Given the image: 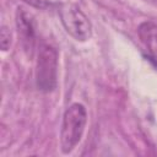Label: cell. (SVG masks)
Instances as JSON below:
<instances>
[{"label":"cell","instance_id":"4","mask_svg":"<svg viewBox=\"0 0 157 157\" xmlns=\"http://www.w3.org/2000/svg\"><path fill=\"white\" fill-rule=\"evenodd\" d=\"M16 27L25 50L31 54L36 44V21L34 16L22 6L16 11Z\"/></svg>","mask_w":157,"mask_h":157},{"label":"cell","instance_id":"1","mask_svg":"<svg viewBox=\"0 0 157 157\" xmlns=\"http://www.w3.org/2000/svg\"><path fill=\"white\" fill-rule=\"evenodd\" d=\"M87 123V112L81 103H72L63 115L60 146L63 153H70L81 141Z\"/></svg>","mask_w":157,"mask_h":157},{"label":"cell","instance_id":"5","mask_svg":"<svg viewBox=\"0 0 157 157\" xmlns=\"http://www.w3.org/2000/svg\"><path fill=\"white\" fill-rule=\"evenodd\" d=\"M137 34L150 54L157 59V23L145 21L137 27Z\"/></svg>","mask_w":157,"mask_h":157},{"label":"cell","instance_id":"2","mask_svg":"<svg viewBox=\"0 0 157 157\" xmlns=\"http://www.w3.org/2000/svg\"><path fill=\"white\" fill-rule=\"evenodd\" d=\"M58 82V52L49 44H42L37 54L36 86L48 93L55 90Z\"/></svg>","mask_w":157,"mask_h":157},{"label":"cell","instance_id":"6","mask_svg":"<svg viewBox=\"0 0 157 157\" xmlns=\"http://www.w3.org/2000/svg\"><path fill=\"white\" fill-rule=\"evenodd\" d=\"M0 38H1V40H0L1 42V49L4 52H6L10 48V44H11V33H10V29L6 26L1 27Z\"/></svg>","mask_w":157,"mask_h":157},{"label":"cell","instance_id":"3","mask_svg":"<svg viewBox=\"0 0 157 157\" xmlns=\"http://www.w3.org/2000/svg\"><path fill=\"white\" fill-rule=\"evenodd\" d=\"M60 18L65 31L76 40L86 42L92 36V25L88 17L75 4H64L60 10Z\"/></svg>","mask_w":157,"mask_h":157}]
</instances>
